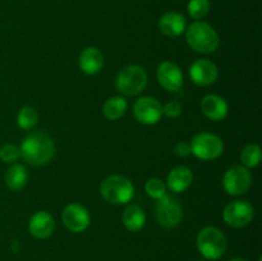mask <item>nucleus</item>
<instances>
[{
  "mask_svg": "<svg viewBox=\"0 0 262 261\" xmlns=\"http://www.w3.org/2000/svg\"><path fill=\"white\" fill-rule=\"evenodd\" d=\"M78 66L84 74L94 76L99 73L104 67V55L97 48L90 46L84 49L79 55Z\"/></svg>",
  "mask_w": 262,
  "mask_h": 261,
  "instance_id": "obj_18",
  "label": "nucleus"
},
{
  "mask_svg": "<svg viewBox=\"0 0 262 261\" xmlns=\"http://www.w3.org/2000/svg\"><path fill=\"white\" fill-rule=\"evenodd\" d=\"M20 158L32 166L48 164L55 155V143L45 132H33L23 138L19 146Z\"/></svg>",
  "mask_w": 262,
  "mask_h": 261,
  "instance_id": "obj_1",
  "label": "nucleus"
},
{
  "mask_svg": "<svg viewBox=\"0 0 262 261\" xmlns=\"http://www.w3.org/2000/svg\"><path fill=\"white\" fill-rule=\"evenodd\" d=\"M201 112L210 120L220 122L227 118L229 105L225 101L224 97L216 94H209L201 100Z\"/></svg>",
  "mask_w": 262,
  "mask_h": 261,
  "instance_id": "obj_15",
  "label": "nucleus"
},
{
  "mask_svg": "<svg viewBox=\"0 0 262 261\" xmlns=\"http://www.w3.org/2000/svg\"><path fill=\"white\" fill-rule=\"evenodd\" d=\"M191 154L204 161L215 160L224 153V143L219 136L210 132H200L192 138Z\"/></svg>",
  "mask_w": 262,
  "mask_h": 261,
  "instance_id": "obj_6",
  "label": "nucleus"
},
{
  "mask_svg": "<svg viewBox=\"0 0 262 261\" xmlns=\"http://www.w3.org/2000/svg\"><path fill=\"white\" fill-rule=\"evenodd\" d=\"M210 12L209 0H189L188 13L193 19H201Z\"/></svg>",
  "mask_w": 262,
  "mask_h": 261,
  "instance_id": "obj_25",
  "label": "nucleus"
},
{
  "mask_svg": "<svg viewBox=\"0 0 262 261\" xmlns=\"http://www.w3.org/2000/svg\"><path fill=\"white\" fill-rule=\"evenodd\" d=\"M228 261H248V260H246V258H243V257H233Z\"/></svg>",
  "mask_w": 262,
  "mask_h": 261,
  "instance_id": "obj_29",
  "label": "nucleus"
},
{
  "mask_svg": "<svg viewBox=\"0 0 262 261\" xmlns=\"http://www.w3.org/2000/svg\"><path fill=\"white\" fill-rule=\"evenodd\" d=\"M133 115L142 124H156L163 117V105L155 97H140L133 105Z\"/></svg>",
  "mask_w": 262,
  "mask_h": 261,
  "instance_id": "obj_11",
  "label": "nucleus"
},
{
  "mask_svg": "<svg viewBox=\"0 0 262 261\" xmlns=\"http://www.w3.org/2000/svg\"><path fill=\"white\" fill-rule=\"evenodd\" d=\"M223 188L230 196H241L250 189L252 176L250 169L243 165H234L228 169L223 176Z\"/></svg>",
  "mask_w": 262,
  "mask_h": 261,
  "instance_id": "obj_8",
  "label": "nucleus"
},
{
  "mask_svg": "<svg viewBox=\"0 0 262 261\" xmlns=\"http://www.w3.org/2000/svg\"><path fill=\"white\" fill-rule=\"evenodd\" d=\"M258 261H262V260H261V258H258Z\"/></svg>",
  "mask_w": 262,
  "mask_h": 261,
  "instance_id": "obj_30",
  "label": "nucleus"
},
{
  "mask_svg": "<svg viewBox=\"0 0 262 261\" xmlns=\"http://www.w3.org/2000/svg\"><path fill=\"white\" fill-rule=\"evenodd\" d=\"M187 44L191 49L200 54H211L219 48V35L206 22L196 20L186 31Z\"/></svg>",
  "mask_w": 262,
  "mask_h": 261,
  "instance_id": "obj_2",
  "label": "nucleus"
},
{
  "mask_svg": "<svg viewBox=\"0 0 262 261\" xmlns=\"http://www.w3.org/2000/svg\"><path fill=\"white\" fill-rule=\"evenodd\" d=\"M102 199L113 205H125L135 196V186L132 181L120 174L106 177L100 184Z\"/></svg>",
  "mask_w": 262,
  "mask_h": 261,
  "instance_id": "obj_3",
  "label": "nucleus"
},
{
  "mask_svg": "<svg viewBox=\"0 0 262 261\" xmlns=\"http://www.w3.org/2000/svg\"><path fill=\"white\" fill-rule=\"evenodd\" d=\"M61 222L69 232L82 233L90 227L91 215L83 205L78 204V202H72L63 209Z\"/></svg>",
  "mask_w": 262,
  "mask_h": 261,
  "instance_id": "obj_9",
  "label": "nucleus"
},
{
  "mask_svg": "<svg viewBox=\"0 0 262 261\" xmlns=\"http://www.w3.org/2000/svg\"><path fill=\"white\" fill-rule=\"evenodd\" d=\"M182 114V105L178 101H169L163 106V115L168 118H178Z\"/></svg>",
  "mask_w": 262,
  "mask_h": 261,
  "instance_id": "obj_27",
  "label": "nucleus"
},
{
  "mask_svg": "<svg viewBox=\"0 0 262 261\" xmlns=\"http://www.w3.org/2000/svg\"><path fill=\"white\" fill-rule=\"evenodd\" d=\"M128 109V101L123 96H113L105 101L102 106L104 117L109 120H118L125 114Z\"/></svg>",
  "mask_w": 262,
  "mask_h": 261,
  "instance_id": "obj_21",
  "label": "nucleus"
},
{
  "mask_svg": "<svg viewBox=\"0 0 262 261\" xmlns=\"http://www.w3.org/2000/svg\"><path fill=\"white\" fill-rule=\"evenodd\" d=\"M193 182V173L186 165H178L170 170L166 177V188L174 193H182L191 187Z\"/></svg>",
  "mask_w": 262,
  "mask_h": 261,
  "instance_id": "obj_16",
  "label": "nucleus"
},
{
  "mask_svg": "<svg viewBox=\"0 0 262 261\" xmlns=\"http://www.w3.org/2000/svg\"><path fill=\"white\" fill-rule=\"evenodd\" d=\"M197 250L207 260H219L228 248L224 233L216 227H205L197 234Z\"/></svg>",
  "mask_w": 262,
  "mask_h": 261,
  "instance_id": "obj_4",
  "label": "nucleus"
},
{
  "mask_svg": "<svg viewBox=\"0 0 262 261\" xmlns=\"http://www.w3.org/2000/svg\"><path fill=\"white\" fill-rule=\"evenodd\" d=\"M28 230L32 237L37 238V240H46V238L51 237L55 230V220L50 212L41 210L31 216L30 222H28Z\"/></svg>",
  "mask_w": 262,
  "mask_h": 261,
  "instance_id": "obj_14",
  "label": "nucleus"
},
{
  "mask_svg": "<svg viewBox=\"0 0 262 261\" xmlns=\"http://www.w3.org/2000/svg\"><path fill=\"white\" fill-rule=\"evenodd\" d=\"M115 86L124 96H136L147 86V73L142 67L136 64L125 66L117 74Z\"/></svg>",
  "mask_w": 262,
  "mask_h": 261,
  "instance_id": "obj_5",
  "label": "nucleus"
},
{
  "mask_svg": "<svg viewBox=\"0 0 262 261\" xmlns=\"http://www.w3.org/2000/svg\"><path fill=\"white\" fill-rule=\"evenodd\" d=\"M20 158V150L14 143H5L0 147V160L5 164H14Z\"/></svg>",
  "mask_w": 262,
  "mask_h": 261,
  "instance_id": "obj_26",
  "label": "nucleus"
},
{
  "mask_svg": "<svg viewBox=\"0 0 262 261\" xmlns=\"http://www.w3.org/2000/svg\"><path fill=\"white\" fill-rule=\"evenodd\" d=\"M28 174L25 165L14 163L5 173V184L12 191H20L27 184Z\"/></svg>",
  "mask_w": 262,
  "mask_h": 261,
  "instance_id": "obj_20",
  "label": "nucleus"
},
{
  "mask_svg": "<svg viewBox=\"0 0 262 261\" xmlns=\"http://www.w3.org/2000/svg\"><path fill=\"white\" fill-rule=\"evenodd\" d=\"M156 77L160 86L170 92L179 91L184 83L182 69L173 61H161L156 71Z\"/></svg>",
  "mask_w": 262,
  "mask_h": 261,
  "instance_id": "obj_12",
  "label": "nucleus"
},
{
  "mask_svg": "<svg viewBox=\"0 0 262 261\" xmlns=\"http://www.w3.org/2000/svg\"><path fill=\"white\" fill-rule=\"evenodd\" d=\"M145 191L151 199L160 200L166 194V184L160 178H150L145 184Z\"/></svg>",
  "mask_w": 262,
  "mask_h": 261,
  "instance_id": "obj_24",
  "label": "nucleus"
},
{
  "mask_svg": "<svg viewBox=\"0 0 262 261\" xmlns=\"http://www.w3.org/2000/svg\"><path fill=\"white\" fill-rule=\"evenodd\" d=\"M38 122V113L33 106L26 105L17 114V124L20 129H32Z\"/></svg>",
  "mask_w": 262,
  "mask_h": 261,
  "instance_id": "obj_22",
  "label": "nucleus"
},
{
  "mask_svg": "<svg viewBox=\"0 0 262 261\" xmlns=\"http://www.w3.org/2000/svg\"><path fill=\"white\" fill-rule=\"evenodd\" d=\"M187 20L181 13L168 12L159 19V30L164 36L170 38L179 37L186 31Z\"/></svg>",
  "mask_w": 262,
  "mask_h": 261,
  "instance_id": "obj_17",
  "label": "nucleus"
},
{
  "mask_svg": "<svg viewBox=\"0 0 262 261\" xmlns=\"http://www.w3.org/2000/svg\"><path fill=\"white\" fill-rule=\"evenodd\" d=\"M255 215L253 206L246 200L229 202L223 211V219L233 228H243L250 224Z\"/></svg>",
  "mask_w": 262,
  "mask_h": 261,
  "instance_id": "obj_10",
  "label": "nucleus"
},
{
  "mask_svg": "<svg viewBox=\"0 0 262 261\" xmlns=\"http://www.w3.org/2000/svg\"><path fill=\"white\" fill-rule=\"evenodd\" d=\"M155 217L159 225L166 229H171L182 222L183 207L176 197L166 193L163 199L156 200Z\"/></svg>",
  "mask_w": 262,
  "mask_h": 261,
  "instance_id": "obj_7",
  "label": "nucleus"
},
{
  "mask_svg": "<svg viewBox=\"0 0 262 261\" xmlns=\"http://www.w3.org/2000/svg\"><path fill=\"white\" fill-rule=\"evenodd\" d=\"M123 224L129 232H140L146 225V212L140 205L130 204L123 211Z\"/></svg>",
  "mask_w": 262,
  "mask_h": 261,
  "instance_id": "obj_19",
  "label": "nucleus"
},
{
  "mask_svg": "<svg viewBox=\"0 0 262 261\" xmlns=\"http://www.w3.org/2000/svg\"><path fill=\"white\" fill-rule=\"evenodd\" d=\"M174 154L179 158H186L191 154V145L186 141H182V142H178L174 147Z\"/></svg>",
  "mask_w": 262,
  "mask_h": 261,
  "instance_id": "obj_28",
  "label": "nucleus"
},
{
  "mask_svg": "<svg viewBox=\"0 0 262 261\" xmlns=\"http://www.w3.org/2000/svg\"><path fill=\"white\" fill-rule=\"evenodd\" d=\"M199 261H201V260H199Z\"/></svg>",
  "mask_w": 262,
  "mask_h": 261,
  "instance_id": "obj_31",
  "label": "nucleus"
},
{
  "mask_svg": "<svg viewBox=\"0 0 262 261\" xmlns=\"http://www.w3.org/2000/svg\"><path fill=\"white\" fill-rule=\"evenodd\" d=\"M189 77L197 86L206 87L215 83L219 77L216 64L207 59H197L189 67Z\"/></svg>",
  "mask_w": 262,
  "mask_h": 261,
  "instance_id": "obj_13",
  "label": "nucleus"
},
{
  "mask_svg": "<svg viewBox=\"0 0 262 261\" xmlns=\"http://www.w3.org/2000/svg\"><path fill=\"white\" fill-rule=\"evenodd\" d=\"M261 147L256 143H250V145L245 146L241 153V161L245 168L251 169L255 168L260 164L261 161Z\"/></svg>",
  "mask_w": 262,
  "mask_h": 261,
  "instance_id": "obj_23",
  "label": "nucleus"
}]
</instances>
